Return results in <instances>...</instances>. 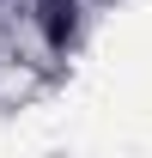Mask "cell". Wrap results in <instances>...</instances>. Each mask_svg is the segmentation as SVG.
I'll list each match as a JSON object with an SVG mask.
<instances>
[{
    "label": "cell",
    "instance_id": "1",
    "mask_svg": "<svg viewBox=\"0 0 152 158\" xmlns=\"http://www.w3.org/2000/svg\"><path fill=\"white\" fill-rule=\"evenodd\" d=\"M73 12H79L73 0H43V31H49L55 49H67V37H73V24H79Z\"/></svg>",
    "mask_w": 152,
    "mask_h": 158
}]
</instances>
